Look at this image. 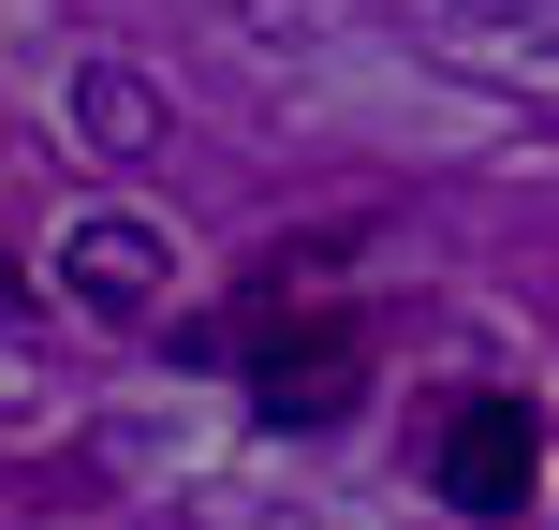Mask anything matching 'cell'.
Masks as SVG:
<instances>
[{
	"mask_svg": "<svg viewBox=\"0 0 559 530\" xmlns=\"http://www.w3.org/2000/svg\"><path fill=\"white\" fill-rule=\"evenodd\" d=\"M354 384H368V325H354V309L251 339V398H265L280 427H338V413H354Z\"/></svg>",
	"mask_w": 559,
	"mask_h": 530,
	"instance_id": "cell-1",
	"label": "cell"
},
{
	"mask_svg": "<svg viewBox=\"0 0 559 530\" xmlns=\"http://www.w3.org/2000/svg\"><path fill=\"white\" fill-rule=\"evenodd\" d=\"M531 457H545L531 398H472V413L442 427V502L456 516H531Z\"/></svg>",
	"mask_w": 559,
	"mask_h": 530,
	"instance_id": "cell-2",
	"label": "cell"
},
{
	"mask_svg": "<svg viewBox=\"0 0 559 530\" xmlns=\"http://www.w3.org/2000/svg\"><path fill=\"white\" fill-rule=\"evenodd\" d=\"M59 280H74L88 309H147V295H163V236H147V222H74V236H59Z\"/></svg>",
	"mask_w": 559,
	"mask_h": 530,
	"instance_id": "cell-3",
	"label": "cell"
},
{
	"mask_svg": "<svg viewBox=\"0 0 559 530\" xmlns=\"http://www.w3.org/2000/svg\"><path fill=\"white\" fill-rule=\"evenodd\" d=\"M456 15H531V30H559V0H456Z\"/></svg>",
	"mask_w": 559,
	"mask_h": 530,
	"instance_id": "cell-4",
	"label": "cell"
}]
</instances>
